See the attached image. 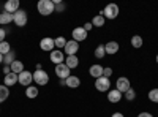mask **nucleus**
Instances as JSON below:
<instances>
[{"label":"nucleus","instance_id":"nucleus-7","mask_svg":"<svg viewBox=\"0 0 158 117\" xmlns=\"http://www.w3.org/2000/svg\"><path fill=\"white\" fill-rule=\"evenodd\" d=\"M115 89H117L120 94H125L127 90L131 89L130 79H128V77H125V76H120V77H118V79L115 81Z\"/></svg>","mask_w":158,"mask_h":117},{"label":"nucleus","instance_id":"nucleus-9","mask_svg":"<svg viewBox=\"0 0 158 117\" xmlns=\"http://www.w3.org/2000/svg\"><path fill=\"white\" fill-rule=\"evenodd\" d=\"M40 48H41V51H48V52H52V51H54V48H56L54 38H49V36L41 38V41H40Z\"/></svg>","mask_w":158,"mask_h":117},{"label":"nucleus","instance_id":"nucleus-17","mask_svg":"<svg viewBox=\"0 0 158 117\" xmlns=\"http://www.w3.org/2000/svg\"><path fill=\"white\" fill-rule=\"evenodd\" d=\"M122 95L123 94H120L117 89H111L109 92H108V101H111V103H118L122 100Z\"/></svg>","mask_w":158,"mask_h":117},{"label":"nucleus","instance_id":"nucleus-38","mask_svg":"<svg viewBox=\"0 0 158 117\" xmlns=\"http://www.w3.org/2000/svg\"><path fill=\"white\" fill-rule=\"evenodd\" d=\"M111 117H123V114H122V112H112Z\"/></svg>","mask_w":158,"mask_h":117},{"label":"nucleus","instance_id":"nucleus-36","mask_svg":"<svg viewBox=\"0 0 158 117\" xmlns=\"http://www.w3.org/2000/svg\"><path fill=\"white\" fill-rule=\"evenodd\" d=\"M92 27H94V25H92V22H85V24H84V30H85V32H90Z\"/></svg>","mask_w":158,"mask_h":117},{"label":"nucleus","instance_id":"nucleus-37","mask_svg":"<svg viewBox=\"0 0 158 117\" xmlns=\"http://www.w3.org/2000/svg\"><path fill=\"white\" fill-rule=\"evenodd\" d=\"M138 117H153L150 112H141V114H138Z\"/></svg>","mask_w":158,"mask_h":117},{"label":"nucleus","instance_id":"nucleus-25","mask_svg":"<svg viewBox=\"0 0 158 117\" xmlns=\"http://www.w3.org/2000/svg\"><path fill=\"white\" fill-rule=\"evenodd\" d=\"M142 44H144V40H142V36H139V35H135L133 38H131V46L133 48H142Z\"/></svg>","mask_w":158,"mask_h":117},{"label":"nucleus","instance_id":"nucleus-32","mask_svg":"<svg viewBox=\"0 0 158 117\" xmlns=\"http://www.w3.org/2000/svg\"><path fill=\"white\" fill-rule=\"evenodd\" d=\"M54 6H56V13H62V11H65V8H67V5L60 3V2H54Z\"/></svg>","mask_w":158,"mask_h":117},{"label":"nucleus","instance_id":"nucleus-23","mask_svg":"<svg viewBox=\"0 0 158 117\" xmlns=\"http://www.w3.org/2000/svg\"><path fill=\"white\" fill-rule=\"evenodd\" d=\"M16 51H10V52L6 56H3V65H10L11 67V63L13 62H16Z\"/></svg>","mask_w":158,"mask_h":117},{"label":"nucleus","instance_id":"nucleus-6","mask_svg":"<svg viewBox=\"0 0 158 117\" xmlns=\"http://www.w3.org/2000/svg\"><path fill=\"white\" fill-rule=\"evenodd\" d=\"M32 81H33V73H30L27 70H24L21 74H18V82L24 87H29L32 84Z\"/></svg>","mask_w":158,"mask_h":117},{"label":"nucleus","instance_id":"nucleus-40","mask_svg":"<svg viewBox=\"0 0 158 117\" xmlns=\"http://www.w3.org/2000/svg\"><path fill=\"white\" fill-rule=\"evenodd\" d=\"M155 60H156V63H158V54H156V57H155Z\"/></svg>","mask_w":158,"mask_h":117},{"label":"nucleus","instance_id":"nucleus-31","mask_svg":"<svg viewBox=\"0 0 158 117\" xmlns=\"http://www.w3.org/2000/svg\"><path fill=\"white\" fill-rule=\"evenodd\" d=\"M149 100L153 103H158V89H152L149 92Z\"/></svg>","mask_w":158,"mask_h":117},{"label":"nucleus","instance_id":"nucleus-3","mask_svg":"<svg viewBox=\"0 0 158 117\" xmlns=\"http://www.w3.org/2000/svg\"><path fill=\"white\" fill-rule=\"evenodd\" d=\"M29 21V16H27V11L24 10H18L15 15H13V22H15L18 27H24Z\"/></svg>","mask_w":158,"mask_h":117},{"label":"nucleus","instance_id":"nucleus-18","mask_svg":"<svg viewBox=\"0 0 158 117\" xmlns=\"http://www.w3.org/2000/svg\"><path fill=\"white\" fill-rule=\"evenodd\" d=\"M16 82H18V74H15V73H10V74L3 76V86L11 87V86H16Z\"/></svg>","mask_w":158,"mask_h":117},{"label":"nucleus","instance_id":"nucleus-39","mask_svg":"<svg viewBox=\"0 0 158 117\" xmlns=\"http://www.w3.org/2000/svg\"><path fill=\"white\" fill-rule=\"evenodd\" d=\"M0 63H3V56L0 54Z\"/></svg>","mask_w":158,"mask_h":117},{"label":"nucleus","instance_id":"nucleus-13","mask_svg":"<svg viewBox=\"0 0 158 117\" xmlns=\"http://www.w3.org/2000/svg\"><path fill=\"white\" fill-rule=\"evenodd\" d=\"M49 59H51L52 63L59 65V63H63L65 62V54L62 52L60 49H56V51H52V52L49 54Z\"/></svg>","mask_w":158,"mask_h":117},{"label":"nucleus","instance_id":"nucleus-30","mask_svg":"<svg viewBox=\"0 0 158 117\" xmlns=\"http://www.w3.org/2000/svg\"><path fill=\"white\" fill-rule=\"evenodd\" d=\"M123 95H125L127 101H133V100L136 98V92H135V89H130V90H127V92H125Z\"/></svg>","mask_w":158,"mask_h":117},{"label":"nucleus","instance_id":"nucleus-4","mask_svg":"<svg viewBox=\"0 0 158 117\" xmlns=\"http://www.w3.org/2000/svg\"><path fill=\"white\" fill-rule=\"evenodd\" d=\"M95 89L98 90V92H109L111 90V79L109 77H98V79H95Z\"/></svg>","mask_w":158,"mask_h":117},{"label":"nucleus","instance_id":"nucleus-21","mask_svg":"<svg viewBox=\"0 0 158 117\" xmlns=\"http://www.w3.org/2000/svg\"><path fill=\"white\" fill-rule=\"evenodd\" d=\"M38 94H40L38 87H35V86H29V87H25V97H27V98H36V97H38Z\"/></svg>","mask_w":158,"mask_h":117},{"label":"nucleus","instance_id":"nucleus-34","mask_svg":"<svg viewBox=\"0 0 158 117\" xmlns=\"http://www.w3.org/2000/svg\"><path fill=\"white\" fill-rule=\"evenodd\" d=\"M5 36H6V30L0 27V43H2V41H5Z\"/></svg>","mask_w":158,"mask_h":117},{"label":"nucleus","instance_id":"nucleus-15","mask_svg":"<svg viewBox=\"0 0 158 117\" xmlns=\"http://www.w3.org/2000/svg\"><path fill=\"white\" fill-rule=\"evenodd\" d=\"M65 86L70 87V89H77L81 86V79H79V76H68L67 79H65Z\"/></svg>","mask_w":158,"mask_h":117},{"label":"nucleus","instance_id":"nucleus-27","mask_svg":"<svg viewBox=\"0 0 158 117\" xmlns=\"http://www.w3.org/2000/svg\"><path fill=\"white\" fill-rule=\"evenodd\" d=\"M10 51H11V44L8 41H2V43H0V54H2V56H6Z\"/></svg>","mask_w":158,"mask_h":117},{"label":"nucleus","instance_id":"nucleus-22","mask_svg":"<svg viewBox=\"0 0 158 117\" xmlns=\"http://www.w3.org/2000/svg\"><path fill=\"white\" fill-rule=\"evenodd\" d=\"M11 22H13V15H10L6 11L0 13V25H8Z\"/></svg>","mask_w":158,"mask_h":117},{"label":"nucleus","instance_id":"nucleus-1","mask_svg":"<svg viewBox=\"0 0 158 117\" xmlns=\"http://www.w3.org/2000/svg\"><path fill=\"white\" fill-rule=\"evenodd\" d=\"M36 10L41 16H49L52 13H56V6H54V2L51 0H40L36 3Z\"/></svg>","mask_w":158,"mask_h":117},{"label":"nucleus","instance_id":"nucleus-28","mask_svg":"<svg viewBox=\"0 0 158 117\" xmlns=\"http://www.w3.org/2000/svg\"><path fill=\"white\" fill-rule=\"evenodd\" d=\"M54 44H56L57 49H63L65 44H67V40H65V36H57L54 40Z\"/></svg>","mask_w":158,"mask_h":117},{"label":"nucleus","instance_id":"nucleus-11","mask_svg":"<svg viewBox=\"0 0 158 117\" xmlns=\"http://www.w3.org/2000/svg\"><path fill=\"white\" fill-rule=\"evenodd\" d=\"M63 51L67 52V56H76V52L79 51V43L74 41V40H70V41H67Z\"/></svg>","mask_w":158,"mask_h":117},{"label":"nucleus","instance_id":"nucleus-20","mask_svg":"<svg viewBox=\"0 0 158 117\" xmlns=\"http://www.w3.org/2000/svg\"><path fill=\"white\" fill-rule=\"evenodd\" d=\"M24 71V63L21 60H16V62H13L11 63V73H15V74H21Z\"/></svg>","mask_w":158,"mask_h":117},{"label":"nucleus","instance_id":"nucleus-29","mask_svg":"<svg viewBox=\"0 0 158 117\" xmlns=\"http://www.w3.org/2000/svg\"><path fill=\"white\" fill-rule=\"evenodd\" d=\"M104 54H106V51H104V44H98L97 49H95V57L97 59H103Z\"/></svg>","mask_w":158,"mask_h":117},{"label":"nucleus","instance_id":"nucleus-16","mask_svg":"<svg viewBox=\"0 0 158 117\" xmlns=\"http://www.w3.org/2000/svg\"><path fill=\"white\" fill-rule=\"evenodd\" d=\"M103 67L100 63H95V65H92L90 67V70H89V73H90V76L92 77H95V79H98V77H101L103 76Z\"/></svg>","mask_w":158,"mask_h":117},{"label":"nucleus","instance_id":"nucleus-14","mask_svg":"<svg viewBox=\"0 0 158 117\" xmlns=\"http://www.w3.org/2000/svg\"><path fill=\"white\" fill-rule=\"evenodd\" d=\"M118 49H120V46H118L117 41H108L106 44H104V51H106V54H109V56L117 54Z\"/></svg>","mask_w":158,"mask_h":117},{"label":"nucleus","instance_id":"nucleus-35","mask_svg":"<svg viewBox=\"0 0 158 117\" xmlns=\"http://www.w3.org/2000/svg\"><path fill=\"white\" fill-rule=\"evenodd\" d=\"M10 73H11V67H10V65H3V74L6 76Z\"/></svg>","mask_w":158,"mask_h":117},{"label":"nucleus","instance_id":"nucleus-33","mask_svg":"<svg viewBox=\"0 0 158 117\" xmlns=\"http://www.w3.org/2000/svg\"><path fill=\"white\" fill-rule=\"evenodd\" d=\"M111 74H112V68H109V67H106V68H104V70H103V76H104V77H109Z\"/></svg>","mask_w":158,"mask_h":117},{"label":"nucleus","instance_id":"nucleus-5","mask_svg":"<svg viewBox=\"0 0 158 117\" xmlns=\"http://www.w3.org/2000/svg\"><path fill=\"white\" fill-rule=\"evenodd\" d=\"M33 81L38 86H46L49 82V74L44 70H35L33 71Z\"/></svg>","mask_w":158,"mask_h":117},{"label":"nucleus","instance_id":"nucleus-8","mask_svg":"<svg viewBox=\"0 0 158 117\" xmlns=\"http://www.w3.org/2000/svg\"><path fill=\"white\" fill-rule=\"evenodd\" d=\"M70 71H71V70H70L65 63H59V65H56V74L60 77V79H67L68 76H71Z\"/></svg>","mask_w":158,"mask_h":117},{"label":"nucleus","instance_id":"nucleus-19","mask_svg":"<svg viewBox=\"0 0 158 117\" xmlns=\"http://www.w3.org/2000/svg\"><path fill=\"white\" fill-rule=\"evenodd\" d=\"M63 63L67 65L70 70H73V68H77L79 59H77V56H67V62H63Z\"/></svg>","mask_w":158,"mask_h":117},{"label":"nucleus","instance_id":"nucleus-10","mask_svg":"<svg viewBox=\"0 0 158 117\" xmlns=\"http://www.w3.org/2000/svg\"><path fill=\"white\" fill-rule=\"evenodd\" d=\"M71 36H73V40H74V41L81 43V41H84L85 38H87V32L84 30V27H76V29H73Z\"/></svg>","mask_w":158,"mask_h":117},{"label":"nucleus","instance_id":"nucleus-24","mask_svg":"<svg viewBox=\"0 0 158 117\" xmlns=\"http://www.w3.org/2000/svg\"><path fill=\"white\" fill-rule=\"evenodd\" d=\"M8 97H10V89L6 87V86H0V103H3V101H6L8 100Z\"/></svg>","mask_w":158,"mask_h":117},{"label":"nucleus","instance_id":"nucleus-26","mask_svg":"<svg viewBox=\"0 0 158 117\" xmlns=\"http://www.w3.org/2000/svg\"><path fill=\"white\" fill-rule=\"evenodd\" d=\"M92 25H94V27H103L104 25V16L97 15L94 19H92Z\"/></svg>","mask_w":158,"mask_h":117},{"label":"nucleus","instance_id":"nucleus-2","mask_svg":"<svg viewBox=\"0 0 158 117\" xmlns=\"http://www.w3.org/2000/svg\"><path fill=\"white\" fill-rule=\"evenodd\" d=\"M118 11L120 10H118L117 3H109V5H106V8L103 11H100V15L104 16V19H115L118 16Z\"/></svg>","mask_w":158,"mask_h":117},{"label":"nucleus","instance_id":"nucleus-12","mask_svg":"<svg viewBox=\"0 0 158 117\" xmlns=\"http://www.w3.org/2000/svg\"><path fill=\"white\" fill-rule=\"evenodd\" d=\"M3 10H5L6 13H10V15H15L18 10H21V8H19V0H8V2H5Z\"/></svg>","mask_w":158,"mask_h":117}]
</instances>
